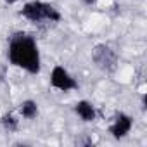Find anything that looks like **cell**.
<instances>
[{
  "mask_svg": "<svg viewBox=\"0 0 147 147\" xmlns=\"http://www.w3.org/2000/svg\"><path fill=\"white\" fill-rule=\"evenodd\" d=\"M5 2H7V4H16L18 0H5Z\"/></svg>",
  "mask_w": 147,
  "mask_h": 147,
  "instance_id": "cell-10",
  "label": "cell"
},
{
  "mask_svg": "<svg viewBox=\"0 0 147 147\" xmlns=\"http://www.w3.org/2000/svg\"><path fill=\"white\" fill-rule=\"evenodd\" d=\"M92 59H94V62H95L102 71H107V73L114 71V67H116V64H118V55H116V52H114L111 47H107V45H97V47L94 49V52H92Z\"/></svg>",
  "mask_w": 147,
  "mask_h": 147,
  "instance_id": "cell-3",
  "label": "cell"
},
{
  "mask_svg": "<svg viewBox=\"0 0 147 147\" xmlns=\"http://www.w3.org/2000/svg\"><path fill=\"white\" fill-rule=\"evenodd\" d=\"M50 85L54 88H57V90H62V92H67V90H73V88L78 87L75 78H73L62 66H55L54 67L52 75H50Z\"/></svg>",
  "mask_w": 147,
  "mask_h": 147,
  "instance_id": "cell-4",
  "label": "cell"
},
{
  "mask_svg": "<svg viewBox=\"0 0 147 147\" xmlns=\"http://www.w3.org/2000/svg\"><path fill=\"white\" fill-rule=\"evenodd\" d=\"M9 61L35 75L40 71V52L36 42L26 33H16L9 43Z\"/></svg>",
  "mask_w": 147,
  "mask_h": 147,
  "instance_id": "cell-1",
  "label": "cell"
},
{
  "mask_svg": "<svg viewBox=\"0 0 147 147\" xmlns=\"http://www.w3.org/2000/svg\"><path fill=\"white\" fill-rule=\"evenodd\" d=\"M19 111H21L23 118H26V119H33V118L38 114V104L33 102V100H24V102L21 104Z\"/></svg>",
  "mask_w": 147,
  "mask_h": 147,
  "instance_id": "cell-7",
  "label": "cell"
},
{
  "mask_svg": "<svg viewBox=\"0 0 147 147\" xmlns=\"http://www.w3.org/2000/svg\"><path fill=\"white\" fill-rule=\"evenodd\" d=\"M21 14L26 19L35 21V23L43 21V19H47V21H59L61 19V14L57 12L55 7H52L50 4H45V2H36V0L35 2H28L23 7Z\"/></svg>",
  "mask_w": 147,
  "mask_h": 147,
  "instance_id": "cell-2",
  "label": "cell"
},
{
  "mask_svg": "<svg viewBox=\"0 0 147 147\" xmlns=\"http://www.w3.org/2000/svg\"><path fill=\"white\" fill-rule=\"evenodd\" d=\"M131 125H133V119L128 116V114H118L114 123L111 125L109 131L113 133V137L116 138H123L130 130H131Z\"/></svg>",
  "mask_w": 147,
  "mask_h": 147,
  "instance_id": "cell-5",
  "label": "cell"
},
{
  "mask_svg": "<svg viewBox=\"0 0 147 147\" xmlns=\"http://www.w3.org/2000/svg\"><path fill=\"white\" fill-rule=\"evenodd\" d=\"M2 125H4V128L9 130V131H16V130H18V119H14V116H11V114L2 116Z\"/></svg>",
  "mask_w": 147,
  "mask_h": 147,
  "instance_id": "cell-8",
  "label": "cell"
},
{
  "mask_svg": "<svg viewBox=\"0 0 147 147\" xmlns=\"http://www.w3.org/2000/svg\"><path fill=\"white\" fill-rule=\"evenodd\" d=\"M83 2H85V4H87V5H94V4H95V2H97V0H83Z\"/></svg>",
  "mask_w": 147,
  "mask_h": 147,
  "instance_id": "cell-9",
  "label": "cell"
},
{
  "mask_svg": "<svg viewBox=\"0 0 147 147\" xmlns=\"http://www.w3.org/2000/svg\"><path fill=\"white\" fill-rule=\"evenodd\" d=\"M75 111H76V114H78L83 121H94V119H95V109H94V106H92L90 102H87V100H80V102L76 104Z\"/></svg>",
  "mask_w": 147,
  "mask_h": 147,
  "instance_id": "cell-6",
  "label": "cell"
}]
</instances>
